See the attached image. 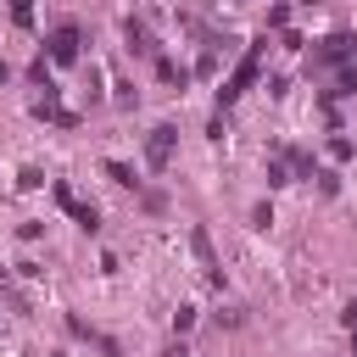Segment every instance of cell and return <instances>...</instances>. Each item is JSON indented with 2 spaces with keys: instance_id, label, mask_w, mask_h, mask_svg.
<instances>
[{
  "instance_id": "6da1fadb",
  "label": "cell",
  "mask_w": 357,
  "mask_h": 357,
  "mask_svg": "<svg viewBox=\"0 0 357 357\" xmlns=\"http://www.w3.org/2000/svg\"><path fill=\"white\" fill-rule=\"evenodd\" d=\"M357 61V39L351 33H329L318 50H312V73H329V67H351Z\"/></svg>"
},
{
  "instance_id": "7a4b0ae2",
  "label": "cell",
  "mask_w": 357,
  "mask_h": 357,
  "mask_svg": "<svg viewBox=\"0 0 357 357\" xmlns=\"http://www.w3.org/2000/svg\"><path fill=\"white\" fill-rule=\"evenodd\" d=\"M50 190H56V206H61V212H73V223H78L84 234H95V229H100V212H95V206H84V201L73 195V184H61V178H56Z\"/></svg>"
},
{
  "instance_id": "3957f363",
  "label": "cell",
  "mask_w": 357,
  "mask_h": 357,
  "mask_svg": "<svg viewBox=\"0 0 357 357\" xmlns=\"http://www.w3.org/2000/svg\"><path fill=\"white\" fill-rule=\"evenodd\" d=\"M262 45H268V39H257V45H251V50H245V61H240V67H234V73H229V84H223V89H218V100H223V106H229V100H234V95H240V89H245V84H251V78H257V61H262Z\"/></svg>"
},
{
  "instance_id": "277c9868",
  "label": "cell",
  "mask_w": 357,
  "mask_h": 357,
  "mask_svg": "<svg viewBox=\"0 0 357 357\" xmlns=\"http://www.w3.org/2000/svg\"><path fill=\"white\" fill-rule=\"evenodd\" d=\"M173 139H178V134H173L167 123H162V128H151V139H145V156H151V167H167V162H173Z\"/></svg>"
},
{
  "instance_id": "5b68a950",
  "label": "cell",
  "mask_w": 357,
  "mask_h": 357,
  "mask_svg": "<svg viewBox=\"0 0 357 357\" xmlns=\"http://www.w3.org/2000/svg\"><path fill=\"white\" fill-rule=\"evenodd\" d=\"M50 61H78V28L73 22H61L50 33Z\"/></svg>"
},
{
  "instance_id": "8992f818",
  "label": "cell",
  "mask_w": 357,
  "mask_h": 357,
  "mask_svg": "<svg viewBox=\"0 0 357 357\" xmlns=\"http://www.w3.org/2000/svg\"><path fill=\"white\" fill-rule=\"evenodd\" d=\"M67 329H73L78 340H89L95 351H106V357H117V340H112V335H100L95 324H84V318H67Z\"/></svg>"
},
{
  "instance_id": "52a82bcc",
  "label": "cell",
  "mask_w": 357,
  "mask_h": 357,
  "mask_svg": "<svg viewBox=\"0 0 357 357\" xmlns=\"http://www.w3.org/2000/svg\"><path fill=\"white\" fill-rule=\"evenodd\" d=\"M190 251L201 257V268H206V279H223V268H218V257H212V240H206V229H190Z\"/></svg>"
},
{
  "instance_id": "ba28073f",
  "label": "cell",
  "mask_w": 357,
  "mask_h": 357,
  "mask_svg": "<svg viewBox=\"0 0 357 357\" xmlns=\"http://www.w3.org/2000/svg\"><path fill=\"white\" fill-rule=\"evenodd\" d=\"M128 50H139V56H151V33H145L139 22H128Z\"/></svg>"
},
{
  "instance_id": "9c48e42d",
  "label": "cell",
  "mask_w": 357,
  "mask_h": 357,
  "mask_svg": "<svg viewBox=\"0 0 357 357\" xmlns=\"http://www.w3.org/2000/svg\"><path fill=\"white\" fill-rule=\"evenodd\" d=\"M106 178H112V184H134V167H123V162H106Z\"/></svg>"
},
{
  "instance_id": "30bf717a",
  "label": "cell",
  "mask_w": 357,
  "mask_h": 357,
  "mask_svg": "<svg viewBox=\"0 0 357 357\" xmlns=\"http://www.w3.org/2000/svg\"><path fill=\"white\" fill-rule=\"evenodd\" d=\"M268 184H273V190L290 184V167H284V162H268Z\"/></svg>"
},
{
  "instance_id": "8fae6325",
  "label": "cell",
  "mask_w": 357,
  "mask_h": 357,
  "mask_svg": "<svg viewBox=\"0 0 357 357\" xmlns=\"http://www.w3.org/2000/svg\"><path fill=\"white\" fill-rule=\"evenodd\" d=\"M167 357H190V351H184V346H167Z\"/></svg>"
}]
</instances>
